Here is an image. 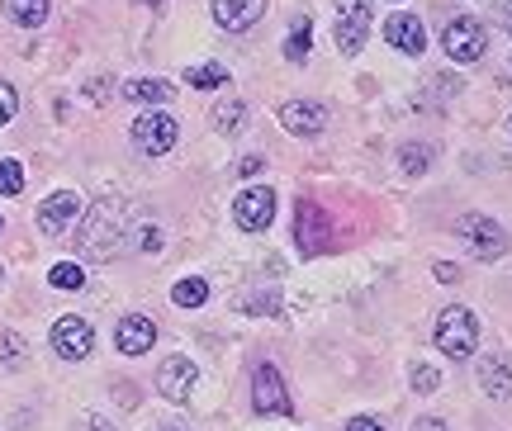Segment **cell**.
Segmentation results:
<instances>
[{
	"mask_svg": "<svg viewBox=\"0 0 512 431\" xmlns=\"http://www.w3.org/2000/svg\"><path fill=\"white\" fill-rule=\"evenodd\" d=\"M176 138H181V124H176L171 114H162V109H152V114H143V119L133 124V143H138V152H147V157L171 152Z\"/></svg>",
	"mask_w": 512,
	"mask_h": 431,
	"instance_id": "obj_5",
	"label": "cell"
},
{
	"mask_svg": "<svg viewBox=\"0 0 512 431\" xmlns=\"http://www.w3.org/2000/svg\"><path fill=\"white\" fill-rule=\"evenodd\" d=\"M185 81H190L195 90H214V86H223V81H228V72H223L219 62H204V67H190V72H185Z\"/></svg>",
	"mask_w": 512,
	"mask_h": 431,
	"instance_id": "obj_23",
	"label": "cell"
},
{
	"mask_svg": "<svg viewBox=\"0 0 512 431\" xmlns=\"http://www.w3.org/2000/svg\"><path fill=\"white\" fill-rule=\"evenodd\" d=\"M86 95H91L95 105H100V100H105V95H110V81H105V76H100V81H91V90H86Z\"/></svg>",
	"mask_w": 512,
	"mask_h": 431,
	"instance_id": "obj_35",
	"label": "cell"
},
{
	"mask_svg": "<svg viewBox=\"0 0 512 431\" xmlns=\"http://www.w3.org/2000/svg\"><path fill=\"white\" fill-rule=\"evenodd\" d=\"M48 285L53 289H81L86 285V270L76 266V261H62V266L48 270Z\"/></svg>",
	"mask_w": 512,
	"mask_h": 431,
	"instance_id": "obj_24",
	"label": "cell"
},
{
	"mask_svg": "<svg viewBox=\"0 0 512 431\" xmlns=\"http://www.w3.org/2000/svg\"><path fill=\"white\" fill-rule=\"evenodd\" d=\"M347 431H384L380 422H375V417H351L347 422Z\"/></svg>",
	"mask_w": 512,
	"mask_h": 431,
	"instance_id": "obj_34",
	"label": "cell"
},
{
	"mask_svg": "<svg viewBox=\"0 0 512 431\" xmlns=\"http://www.w3.org/2000/svg\"><path fill=\"white\" fill-rule=\"evenodd\" d=\"M0 10H5V19L19 24V29H38L43 19L53 15V5H48V0H0Z\"/></svg>",
	"mask_w": 512,
	"mask_h": 431,
	"instance_id": "obj_19",
	"label": "cell"
},
{
	"mask_svg": "<svg viewBox=\"0 0 512 431\" xmlns=\"http://www.w3.org/2000/svg\"><path fill=\"white\" fill-rule=\"evenodd\" d=\"M370 34V0H337V48L361 53Z\"/></svg>",
	"mask_w": 512,
	"mask_h": 431,
	"instance_id": "obj_9",
	"label": "cell"
},
{
	"mask_svg": "<svg viewBox=\"0 0 512 431\" xmlns=\"http://www.w3.org/2000/svg\"><path fill=\"white\" fill-rule=\"evenodd\" d=\"M176 90H171V81H162V76H138V81H128L124 86V100H133V105H166Z\"/></svg>",
	"mask_w": 512,
	"mask_h": 431,
	"instance_id": "obj_18",
	"label": "cell"
},
{
	"mask_svg": "<svg viewBox=\"0 0 512 431\" xmlns=\"http://www.w3.org/2000/svg\"><path fill=\"white\" fill-rule=\"evenodd\" d=\"M441 53L451 57V62H484V53H489V29L470 15H456L441 29Z\"/></svg>",
	"mask_w": 512,
	"mask_h": 431,
	"instance_id": "obj_3",
	"label": "cell"
},
{
	"mask_svg": "<svg viewBox=\"0 0 512 431\" xmlns=\"http://www.w3.org/2000/svg\"><path fill=\"white\" fill-rule=\"evenodd\" d=\"M152 342H157V323H152V318H143V313L124 318V323H119V332H114L119 356H147V351H152Z\"/></svg>",
	"mask_w": 512,
	"mask_h": 431,
	"instance_id": "obj_13",
	"label": "cell"
},
{
	"mask_svg": "<svg viewBox=\"0 0 512 431\" xmlns=\"http://www.w3.org/2000/svg\"><path fill=\"white\" fill-rule=\"evenodd\" d=\"M261 166H266L261 157H242V162H238V176H242V180H252V176H261Z\"/></svg>",
	"mask_w": 512,
	"mask_h": 431,
	"instance_id": "obj_33",
	"label": "cell"
},
{
	"mask_svg": "<svg viewBox=\"0 0 512 431\" xmlns=\"http://www.w3.org/2000/svg\"><path fill=\"white\" fill-rule=\"evenodd\" d=\"M280 124L290 128L294 138H313L328 124V109L313 105V100H290V105H280Z\"/></svg>",
	"mask_w": 512,
	"mask_h": 431,
	"instance_id": "obj_12",
	"label": "cell"
},
{
	"mask_svg": "<svg viewBox=\"0 0 512 431\" xmlns=\"http://www.w3.org/2000/svg\"><path fill=\"white\" fill-rule=\"evenodd\" d=\"M413 431H446V422H437V417H418V427Z\"/></svg>",
	"mask_w": 512,
	"mask_h": 431,
	"instance_id": "obj_36",
	"label": "cell"
},
{
	"mask_svg": "<svg viewBox=\"0 0 512 431\" xmlns=\"http://www.w3.org/2000/svg\"><path fill=\"white\" fill-rule=\"evenodd\" d=\"M195 379H200L195 360L171 356V360H162V370H157V394H162L166 403H185V398L195 394Z\"/></svg>",
	"mask_w": 512,
	"mask_h": 431,
	"instance_id": "obj_10",
	"label": "cell"
},
{
	"mask_svg": "<svg viewBox=\"0 0 512 431\" xmlns=\"http://www.w3.org/2000/svg\"><path fill=\"white\" fill-rule=\"evenodd\" d=\"M86 214V204H81V195H72V190H57V195H48L43 199V209H38V228L48 237H57L72 218H81Z\"/></svg>",
	"mask_w": 512,
	"mask_h": 431,
	"instance_id": "obj_11",
	"label": "cell"
},
{
	"mask_svg": "<svg viewBox=\"0 0 512 431\" xmlns=\"http://www.w3.org/2000/svg\"><path fill=\"white\" fill-rule=\"evenodd\" d=\"M171 299L181 308H200L204 299H209V280H200V275H190V280H181V285L171 289Z\"/></svg>",
	"mask_w": 512,
	"mask_h": 431,
	"instance_id": "obj_22",
	"label": "cell"
},
{
	"mask_svg": "<svg viewBox=\"0 0 512 431\" xmlns=\"http://www.w3.org/2000/svg\"><path fill=\"white\" fill-rule=\"evenodd\" d=\"M252 408L266 417H290V394H285V379L275 365H256L252 375Z\"/></svg>",
	"mask_w": 512,
	"mask_h": 431,
	"instance_id": "obj_6",
	"label": "cell"
},
{
	"mask_svg": "<svg viewBox=\"0 0 512 431\" xmlns=\"http://www.w3.org/2000/svg\"><path fill=\"white\" fill-rule=\"evenodd\" d=\"M503 24H508V34H512V0L503 5Z\"/></svg>",
	"mask_w": 512,
	"mask_h": 431,
	"instance_id": "obj_38",
	"label": "cell"
},
{
	"mask_svg": "<svg viewBox=\"0 0 512 431\" xmlns=\"http://www.w3.org/2000/svg\"><path fill=\"white\" fill-rule=\"evenodd\" d=\"M53 351L62 360H86L95 351V327L86 323V318H76V313L57 318L53 323Z\"/></svg>",
	"mask_w": 512,
	"mask_h": 431,
	"instance_id": "obj_7",
	"label": "cell"
},
{
	"mask_svg": "<svg viewBox=\"0 0 512 431\" xmlns=\"http://www.w3.org/2000/svg\"><path fill=\"white\" fill-rule=\"evenodd\" d=\"M389 5H399V0H389Z\"/></svg>",
	"mask_w": 512,
	"mask_h": 431,
	"instance_id": "obj_39",
	"label": "cell"
},
{
	"mask_svg": "<svg viewBox=\"0 0 512 431\" xmlns=\"http://www.w3.org/2000/svg\"><path fill=\"white\" fill-rule=\"evenodd\" d=\"M86 431H114L105 417H86Z\"/></svg>",
	"mask_w": 512,
	"mask_h": 431,
	"instance_id": "obj_37",
	"label": "cell"
},
{
	"mask_svg": "<svg viewBox=\"0 0 512 431\" xmlns=\"http://www.w3.org/2000/svg\"><path fill=\"white\" fill-rule=\"evenodd\" d=\"M0 351H5V360H10V365H19V360H24V342H19L15 332H10V337L0 342Z\"/></svg>",
	"mask_w": 512,
	"mask_h": 431,
	"instance_id": "obj_30",
	"label": "cell"
},
{
	"mask_svg": "<svg viewBox=\"0 0 512 431\" xmlns=\"http://www.w3.org/2000/svg\"><path fill=\"white\" fill-rule=\"evenodd\" d=\"M19 190H24V166L0 162V195H19Z\"/></svg>",
	"mask_w": 512,
	"mask_h": 431,
	"instance_id": "obj_26",
	"label": "cell"
},
{
	"mask_svg": "<svg viewBox=\"0 0 512 431\" xmlns=\"http://www.w3.org/2000/svg\"><path fill=\"white\" fill-rule=\"evenodd\" d=\"M323 242H328V218H323V209L318 204H299V252L304 256H318L323 252Z\"/></svg>",
	"mask_w": 512,
	"mask_h": 431,
	"instance_id": "obj_16",
	"label": "cell"
},
{
	"mask_svg": "<svg viewBox=\"0 0 512 431\" xmlns=\"http://www.w3.org/2000/svg\"><path fill=\"white\" fill-rule=\"evenodd\" d=\"M238 308H242V313H275V308H280V299H275V294H252V299L242 294Z\"/></svg>",
	"mask_w": 512,
	"mask_h": 431,
	"instance_id": "obj_29",
	"label": "cell"
},
{
	"mask_svg": "<svg viewBox=\"0 0 512 431\" xmlns=\"http://www.w3.org/2000/svg\"><path fill=\"white\" fill-rule=\"evenodd\" d=\"M413 389H418V394H437L441 375L432 370V365H413Z\"/></svg>",
	"mask_w": 512,
	"mask_h": 431,
	"instance_id": "obj_28",
	"label": "cell"
},
{
	"mask_svg": "<svg viewBox=\"0 0 512 431\" xmlns=\"http://www.w3.org/2000/svg\"><path fill=\"white\" fill-rule=\"evenodd\" d=\"M128 233V209L124 204H95L91 218H86V228L76 233V247L86 256H95V261H110L114 252H119V242H124Z\"/></svg>",
	"mask_w": 512,
	"mask_h": 431,
	"instance_id": "obj_1",
	"label": "cell"
},
{
	"mask_svg": "<svg viewBox=\"0 0 512 431\" xmlns=\"http://www.w3.org/2000/svg\"><path fill=\"white\" fill-rule=\"evenodd\" d=\"M138 247H143V252H162V228H143V233H138Z\"/></svg>",
	"mask_w": 512,
	"mask_h": 431,
	"instance_id": "obj_31",
	"label": "cell"
},
{
	"mask_svg": "<svg viewBox=\"0 0 512 431\" xmlns=\"http://www.w3.org/2000/svg\"><path fill=\"white\" fill-rule=\"evenodd\" d=\"M479 384L489 398H508L512 394V360L508 356H484L479 360Z\"/></svg>",
	"mask_w": 512,
	"mask_h": 431,
	"instance_id": "obj_17",
	"label": "cell"
},
{
	"mask_svg": "<svg viewBox=\"0 0 512 431\" xmlns=\"http://www.w3.org/2000/svg\"><path fill=\"white\" fill-rule=\"evenodd\" d=\"M261 15H266V0H214V24L228 29V34L252 29Z\"/></svg>",
	"mask_w": 512,
	"mask_h": 431,
	"instance_id": "obj_14",
	"label": "cell"
},
{
	"mask_svg": "<svg viewBox=\"0 0 512 431\" xmlns=\"http://www.w3.org/2000/svg\"><path fill=\"white\" fill-rule=\"evenodd\" d=\"M437 351L441 356H451V360H465V356H475V342H479V318L470 313V308H441L437 313Z\"/></svg>",
	"mask_w": 512,
	"mask_h": 431,
	"instance_id": "obj_2",
	"label": "cell"
},
{
	"mask_svg": "<svg viewBox=\"0 0 512 431\" xmlns=\"http://www.w3.org/2000/svg\"><path fill=\"white\" fill-rule=\"evenodd\" d=\"M15 114H19V90L10 86V81H0V128L10 124Z\"/></svg>",
	"mask_w": 512,
	"mask_h": 431,
	"instance_id": "obj_27",
	"label": "cell"
},
{
	"mask_svg": "<svg viewBox=\"0 0 512 431\" xmlns=\"http://www.w3.org/2000/svg\"><path fill=\"white\" fill-rule=\"evenodd\" d=\"M242 124H247V105H242V100H219L214 128H219V133H242Z\"/></svg>",
	"mask_w": 512,
	"mask_h": 431,
	"instance_id": "obj_21",
	"label": "cell"
},
{
	"mask_svg": "<svg viewBox=\"0 0 512 431\" xmlns=\"http://www.w3.org/2000/svg\"><path fill=\"white\" fill-rule=\"evenodd\" d=\"M384 38H389L399 53H408V57H422V53H427V29H422L418 15H389V24H384Z\"/></svg>",
	"mask_w": 512,
	"mask_h": 431,
	"instance_id": "obj_15",
	"label": "cell"
},
{
	"mask_svg": "<svg viewBox=\"0 0 512 431\" xmlns=\"http://www.w3.org/2000/svg\"><path fill=\"white\" fill-rule=\"evenodd\" d=\"M456 237L475 256H484V261H494V256L508 252V233L498 228L494 218H484V214H460L456 218Z\"/></svg>",
	"mask_w": 512,
	"mask_h": 431,
	"instance_id": "obj_4",
	"label": "cell"
},
{
	"mask_svg": "<svg viewBox=\"0 0 512 431\" xmlns=\"http://www.w3.org/2000/svg\"><path fill=\"white\" fill-rule=\"evenodd\" d=\"M309 48H313V24H309V15H299L290 29V43H285V57H290V62H304Z\"/></svg>",
	"mask_w": 512,
	"mask_h": 431,
	"instance_id": "obj_20",
	"label": "cell"
},
{
	"mask_svg": "<svg viewBox=\"0 0 512 431\" xmlns=\"http://www.w3.org/2000/svg\"><path fill=\"white\" fill-rule=\"evenodd\" d=\"M432 275H437L441 285H456V280H460V270L451 266V261H437V266H432Z\"/></svg>",
	"mask_w": 512,
	"mask_h": 431,
	"instance_id": "obj_32",
	"label": "cell"
},
{
	"mask_svg": "<svg viewBox=\"0 0 512 431\" xmlns=\"http://www.w3.org/2000/svg\"><path fill=\"white\" fill-rule=\"evenodd\" d=\"M399 166L408 171V176H422L427 166H432V152L422 143H408V147H399Z\"/></svg>",
	"mask_w": 512,
	"mask_h": 431,
	"instance_id": "obj_25",
	"label": "cell"
},
{
	"mask_svg": "<svg viewBox=\"0 0 512 431\" xmlns=\"http://www.w3.org/2000/svg\"><path fill=\"white\" fill-rule=\"evenodd\" d=\"M233 218H238L242 233H261V228H271V218H275V190H266V185L242 190V195L233 199Z\"/></svg>",
	"mask_w": 512,
	"mask_h": 431,
	"instance_id": "obj_8",
	"label": "cell"
}]
</instances>
